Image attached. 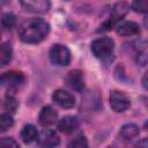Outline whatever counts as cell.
Returning <instances> with one entry per match:
<instances>
[{"instance_id":"1","label":"cell","mask_w":148,"mask_h":148,"mask_svg":"<svg viewBox=\"0 0 148 148\" xmlns=\"http://www.w3.org/2000/svg\"><path fill=\"white\" fill-rule=\"evenodd\" d=\"M50 31V24L42 18H29L21 23L18 36L27 44H36L42 42Z\"/></svg>"},{"instance_id":"2","label":"cell","mask_w":148,"mask_h":148,"mask_svg":"<svg viewBox=\"0 0 148 148\" xmlns=\"http://www.w3.org/2000/svg\"><path fill=\"white\" fill-rule=\"evenodd\" d=\"M91 52L96 58L104 59L112 54L114 49V42L111 37H99L95 40H92L90 45Z\"/></svg>"},{"instance_id":"3","label":"cell","mask_w":148,"mask_h":148,"mask_svg":"<svg viewBox=\"0 0 148 148\" xmlns=\"http://www.w3.org/2000/svg\"><path fill=\"white\" fill-rule=\"evenodd\" d=\"M50 60L57 66H67L71 62V51L66 45L54 44L50 50Z\"/></svg>"},{"instance_id":"4","label":"cell","mask_w":148,"mask_h":148,"mask_svg":"<svg viewBox=\"0 0 148 148\" xmlns=\"http://www.w3.org/2000/svg\"><path fill=\"white\" fill-rule=\"evenodd\" d=\"M131 105L130 97L121 90H113L110 94V106L116 112H124Z\"/></svg>"},{"instance_id":"5","label":"cell","mask_w":148,"mask_h":148,"mask_svg":"<svg viewBox=\"0 0 148 148\" xmlns=\"http://www.w3.org/2000/svg\"><path fill=\"white\" fill-rule=\"evenodd\" d=\"M59 135L53 130H43L37 139V145L39 148H54L59 145Z\"/></svg>"},{"instance_id":"6","label":"cell","mask_w":148,"mask_h":148,"mask_svg":"<svg viewBox=\"0 0 148 148\" xmlns=\"http://www.w3.org/2000/svg\"><path fill=\"white\" fill-rule=\"evenodd\" d=\"M52 99L56 102L57 105H59L64 109H71L75 104V97L71 92H68L64 89L56 90L52 95Z\"/></svg>"},{"instance_id":"7","label":"cell","mask_w":148,"mask_h":148,"mask_svg":"<svg viewBox=\"0 0 148 148\" xmlns=\"http://www.w3.org/2000/svg\"><path fill=\"white\" fill-rule=\"evenodd\" d=\"M21 6L32 13H46L51 6L50 1L46 0H24L21 1Z\"/></svg>"},{"instance_id":"8","label":"cell","mask_w":148,"mask_h":148,"mask_svg":"<svg viewBox=\"0 0 148 148\" xmlns=\"http://www.w3.org/2000/svg\"><path fill=\"white\" fill-rule=\"evenodd\" d=\"M24 82V75L21 72H15V71H10L5 73L1 76V83L2 86H7L9 87V89L16 88L20 84H22Z\"/></svg>"},{"instance_id":"9","label":"cell","mask_w":148,"mask_h":148,"mask_svg":"<svg viewBox=\"0 0 148 148\" xmlns=\"http://www.w3.org/2000/svg\"><path fill=\"white\" fill-rule=\"evenodd\" d=\"M116 31L120 36H135L140 34V27L133 21H121L116 25Z\"/></svg>"},{"instance_id":"10","label":"cell","mask_w":148,"mask_h":148,"mask_svg":"<svg viewBox=\"0 0 148 148\" xmlns=\"http://www.w3.org/2000/svg\"><path fill=\"white\" fill-rule=\"evenodd\" d=\"M57 117H58V113L57 111L51 106V105H46L44 106L40 112H39V117H38V120H39V124L44 127L46 126H51L56 123L57 120Z\"/></svg>"},{"instance_id":"11","label":"cell","mask_w":148,"mask_h":148,"mask_svg":"<svg viewBox=\"0 0 148 148\" xmlns=\"http://www.w3.org/2000/svg\"><path fill=\"white\" fill-rule=\"evenodd\" d=\"M58 130L65 134L74 132L79 127V120L74 116H65L58 121Z\"/></svg>"},{"instance_id":"12","label":"cell","mask_w":148,"mask_h":148,"mask_svg":"<svg viewBox=\"0 0 148 148\" xmlns=\"http://www.w3.org/2000/svg\"><path fill=\"white\" fill-rule=\"evenodd\" d=\"M66 83L74 90H81L84 87V80L83 74L79 69L71 71L66 76Z\"/></svg>"},{"instance_id":"13","label":"cell","mask_w":148,"mask_h":148,"mask_svg":"<svg viewBox=\"0 0 148 148\" xmlns=\"http://www.w3.org/2000/svg\"><path fill=\"white\" fill-rule=\"evenodd\" d=\"M135 59L141 66H146L148 64V39L138 43L135 47Z\"/></svg>"},{"instance_id":"14","label":"cell","mask_w":148,"mask_h":148,"mask_svg":"<svg viewBox=\"0 0 148 148\" xmlns=\"http://www.w3.org/2000/svg\"><path fill=\"white\" fill-rule=\"evenodd\" d=\"M38 135L39 134L37 132V128L31 124L24 125L23 128L21 130V138H22L23 142H25V143H30V142L37 140Z\"/></svg>"},{"instance_id":"15","label":"cell","mask_w":148,"mask_h":148,"mask_svg":"<svg viewBox=\"0 0 148 148\" xmlns=\"http://www.w3.org/2000/svg\"><path fill=\"white\" fill-rule=\"evenodd\" d=\"M127 9H128V5L127 3H125V2H118V3H116L113 6V8H112L110 20H112L116 24H118V22L127 13Z\"/></svg>"},{"instance_id":"16","label":"cell","mask_w":148,"mask_h":148,"mask_svg":"<svg viewBox=\"0 0 148 148\" xmlns=\"http://www.w3.org/2000/svg\"><path fill=\"white\" fill-rule=\"evenodd\" d=\"M120 135L125 140H131L139 135V126L135 124H125L120 128Z\"/></svg>"},{"instance_id":"17","label":"cell","mask_w":148,"mask_h":148,"mask_svg":"<svg viewBox=\"0 0 148 148\" xmlns=\"http://www.w3.org/2000/svg\"><path fill=\"white\" fill-rule=\"evenodd\" d=\"M12 54H13L12 45L9 43H2L1 47H0V64H1V66H6L10 61Z\"/></svg>"},{"instance_id":"18","label":"cell","mask_w":148,"mask_h":148,"mask_svg":"<svg viewBox=\"0 0 148 148\" xmlns=\"http://www.w3.org/2000/svg\"><path fill=\"white\" fill-rule=\"evenodd\" d=\"M67 148H89V147L87 139L83 135H77L69 141Z\"/></svg>"},{"instance_id":"19","label":"cell","mask_w":148,"mask_h":148,"mask_svg":"<svg viewBox=\"0 0 148 148\" xmlns=\"http://www.w3.org/2000/svg\"><path fill=\"white\" fill-rule=\"evenodd\" d=\"M1 25L6 30H10L15 25V16L12 13H5L1 17Z\"/></svg>"},{"instance_id":"20","label":"cell","mask_w":148,"mask_h":148,"mask_svg":"<svg viewBox=\"0 0 148 148\" xmlns=\"http://www.w3.org/2000/svg\"><path fill=\"white\" fill-rule=\"evenodd\" d=\"M13 117L9 114V113H2L0 116V131L1 132H5L7 131L9 127L13 126Z\"/></svg>"},{"instance_id":"21","label":"cell","mask_w":148,"mask_h":148,"mask_svg":"<svg viewBox=\"0 0 148 148\" xmlns=\"http://www.w3.org/2000/svg\"><path fill=\"white\" fill-rule=\"evenodd\" d=\"M131 8L138 13H148V0H135L131 3Z\"/></svg>"},{"instance_id":"22","label":"cell","mask_w":148,"mask_h":148,"mask_svg":"<svg viewBox=\"0 0 148 148\" xmlns=\"http://www.w3.org/2000/svg\"><path fill=\"white\" fill-rule=\"evenodd\" d=\"M0 148H20V146L13 138H2L0 142Z\"/></svg>"},{"instance_id":"23","label":"cell","mask_w":148,"mask_h":148,"mask_svg":"<svg viewBox=\"0 0 148 148\" xmlns=\"http://www.w3.org/2000/svg\"><path fill=\"white\" fill-rule=\"evenodd\" d=\"M17 108V102L13 96H8L6 97V102H5V109L8 110L9 112H14Z\"/></svg>"},{"instance_id":"24","label":"cell","mask_w":148,"mask_h":148,"mask_svg":"<svg viewBox=\"0 0 148 148\" xmlns=\"http://www.w3.org/2000/svg\"><path fill=\"white\" fill-rule=\"evenodd\" d=\"M133 148H148V138L142 139L139 142H136Z\"/></svg>"},{"instance_id":"25","label":"cell","mask_w":148,"mask_h":148,"mask_svg":"<svg viewBox=\"0 0 148 148\" xmlns=\"http://www.w3.org/2000/svg\"><path fill=\"white\" fill-rule=\"evenodd\" d=\"M142 86L145 87V89L146 90H148V71L143 74V76H142Z\"/></svg>"},{"instance_id":"26","label":"cell","mask_w":148,"mask_h":148,"mask_svg":"<svg viewBox=\"0 0 148 148\" xmlns=\"http://www.w3.org/2000/svg\"><path fill=\"white\" fill-rule=\"evenodd\" d=\"M143 25H145V27L148 29V14H147V16L143 18Z\"/></svg>"},{"instance_id":"27","label":"cell","mask_w":148,"mask_h":148,"mask_svg":"<svg viewBox=\"0 0 148 148\" xmlns=\"http://www.w3.org/2000/svg\"><path fill=\"white\" fill-rule=\"evenodd\" d=\"M145 128H146V130L148 131V120H147V121L145 123Z\"/></svg>"}]
</instances>
